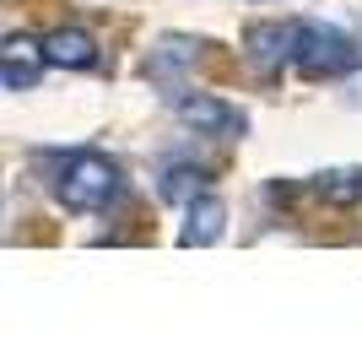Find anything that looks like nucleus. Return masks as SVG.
<instances>
[{
	"mask_svg": "<svg viewBox=\"0 0 362 357\" xmlns=\"http://www.w3.org/2000/svg\"><path fill=\"white\" fill-rule=\"evenodd\" d=\"M54 195H60L71 211H103L114 195H119V168L98 157V152H76L71 163L54 178Z\"/></svg>",
	"mask_w": 362,
	"mask_h": 357,
	"instance_id": "f257e3e1",
	"label": "nucleus"
},
{
	"mask_svg": "<svg viewBox=\"0 0 362 357\" xmlns=\"http://www.w3.org/2000/svg\"><path fill=\"white\" fill-rule=\"evenodd\" d=\"M0 60H6V92H28L38 87V71H44V44H33V38H22V33H6V49H0Z\"/></svg>",
	"mask_w": 362,
	"mask_h": 357,
	"instance_id": "39448f33",
	"label": "nucleus"
},
{
	"mask_svg": "<svg viewBox=\"0 0 362 357\" xmlns=\"http://www.w3.org/2000/svg\"><path fill=\"white\" fill-rule=\"evenodd\" d=\"M173 114L189 125L195 135H211V141H238L243 135V108L222 103V98H211V92H179L173 98Z\"/></svg>",
	"mask_w": 362,
	"mask_h": 357,
	"instance_id": "7ed1b4c3",
	"label": "nucleus"
},
{
	"mask_svg": "<svg viewBox=\"0 0 362 357\" xmlns=\"http://www.w3.org/2000/svg\"><path fill=\"white\" fill-rule=\"evenodd\" d=\"M314 195L330 206H362V168H330L314 178Z\"/></svg>",
	"mask_w": 362,
	"mask_h": 357,
	"instance_id": "6e6552de",
	"label": "nucleus"
},
{
	"mask_svg": "<svg viewBox=\"0 0 362 357\" xmlns=\"http://www.w3.org/2000/svg\"><path fill=\"white\" fill-rule=\"evenodd\" d=\"M44 60L60 65V71H92L98 65V38L81 28H54L44 38Z\"/></svg>",
	"mask_w": 362,
	"mask_h": 357,
	"instance_id": "0eeeda50",
	"label": "nucleus"
},
{
	"mask_svg": "<svg viewBox=\"0 0 362 357\" xmlns=\"http://www.w3.org/2000/svg\"><path fill=\"white\" fill-rule=\"evenodd\" d=\"M157 190H163V200H184V206H189V200L206 190V174H200V168H168Z\"/></svg>",
	"mask_w": 362,
	"mask_h": 357,
	"instance_id": "1a4fd4ad",
	"label": "nucleus"
},
{
	"mask_svg": "<svg viewBox=\"0 0 362 357\" xmlns=\"http://www.w3.org/2000/svg\"><path fill=\"white\" fill-rule=\"evenodd\" d=\"M298 38H303V28L298 22H259V28H249V65L255 71H281L287 60H298Z\"/></svg>",
	"mask_w": 362,
	"mask_h": 357,
	"instance_id": "20e7f679",
	"label": "nucleus"
},
{
	"mask_svg": "<svg viewBox=\"0 0 362 357\" xmlns=\"http://www.w3.org/2000/svg\"><path fill=\"white\" fill-rule=\"evenodd\" d=\"M303 76H341V71H351L357 65V44H351L341 28H319V22H308L303 28V38H298V60H292Z\"/></svg>",
	"mask_w": 362,
	"mask_h": 357,
	"instance_id": "f03ea898",
	"label": "nucleus"
},
{
	"mask_svg": "<svg viewBox=\"0 0 362 357\" xmlns=\"http://www.w3.org/2000/svg\"><path fill=\"white\" fill-rule=\"evenodd\" d=\"M222 233H227V206L216 200V195H195V200L184 206L179 244H189V249H206V244H216Z\"/></svg>",
	"mask_w": 362,
	"mask_h": 357,
	"instance_id": "423d86ee",
	"label": "nucleus"
}]
</instances>
